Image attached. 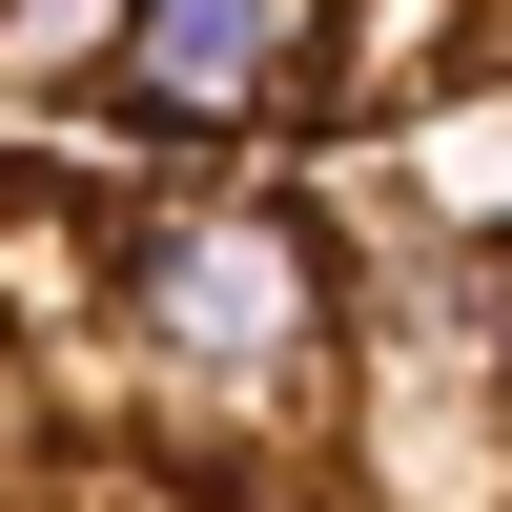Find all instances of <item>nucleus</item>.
<instances>
[{
  "mask_svg": "<svg viewBox=\"0 0 512 512\" xmlns=\"http://www.w3.org/2000/svg\"><path fill=\"white\" fill-rule=\"evenodd\" d=\"M0 512H512V205L0 123Z\"/></svg>",
  "mask_w": 512,
  "mask_h": 512,
  "instance_id": "1",
  "label": "nucleus"
},
{
  "mask_svg": "<svg viewBox=\"0 0 512 512\" xmlns=\"http://www.w3.org/2000/svg\"><path fill=\"white\" fill-rule=\"evenodd\" d=\"M0 123L349 164L512 123V0H0Z\"/></svg>",
  "mask_w": 512,
  "mask_h": 512,
  "instance_id": "2",
  "label": "nucleus"
}]
</instances>
